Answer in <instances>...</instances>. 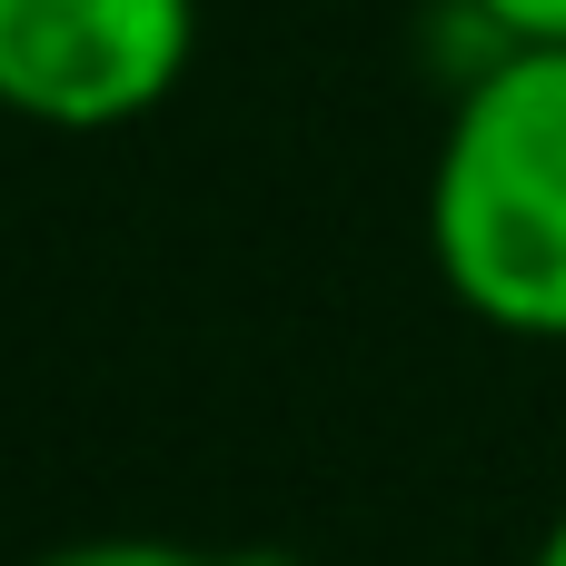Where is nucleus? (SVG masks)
<instances>
[{
    "label": "nucleus",
    "mask_w": 566,
    "mask_h": 566,
    "mask_svg": "<svg viewBox=\"0 0 566 566\" xmlns=\"http://www.w3.org/2000/svg\"><path fill=\"white\" fill-rule=\"evenodd\" d=\"M199 50V0H0V109L30 129H129Z\"/></svg>",
    "instance_id": "f03ea898"
},
{
    "label": "nucleus",
    "mask_w": 566,
    "mask_h": 566,
    "mask_svg": "<svg viewBox=\"0 0 566 566\" xmlns=\"http://www.w3.org/2000/svg\"><path fill=\"white\" fill-rule=\"evenodd\" d=\"M30 566H229V557L179 547V537H70V547H50V557H30Z\"/></svg>",
    "instance_id": "7ed1b4c3"
},
{
    "label": "nucleus",
    "mask_w": 566,
    "mask_h": 566,
    "mask_svg": "<svg viewBox=\"0 0 566 566\" xmlns=\"http://www.w3.org/2000/svg\"><path fill=\"white\" fill-rule=\"evenodd\" d=\"M229 566H298V557H279V547H229Z\"/></svg>",
    "instance_id": "423d86ee"
},
{
    "label": "nucleus",
    "mask_w": 566,
    "mask_h": 566,
    "mask_svg": "<svg viewBox=\"0 0 566 566\" xmlns=\"http://www.w3.org/2000/svg\"><path fill=\"white\" fill-rule=\"evenodd\" d=\"M428 259L507 338H566V50H497L428 169Z\"/></svg>",
    "instance_id": "f257e3e1"
},
{
    "label": "nucleus",
    "mask_w": 566,
    "mask_h": 566,
    "mask_svg": "<svg viewBox=\"0 0 566 566\" xmlns=\"http://www.w3.org/2000/svg\"><path fill=\"white\" fill-rule=\"evenodd\" d=\"M527 566H566V507H557V527L537 537V557H527Z\"/></svg>",
    "instance_id": "39448f33"
},
{
    "label": "nucleus",
    "mask_w": 566,
    "mask_h": 566,
    "mask_svg": "<svg viewBox=\"0 0 566 566\" xmlns=\"http://www.w3.org/2000/svg\"><path fill=\"white\" fill-rule=\"evenodd\" d=\"M497 50H566V0H468Z\"/></svg>",
    "instance_id": "20e7f679"
}]
</instances>
